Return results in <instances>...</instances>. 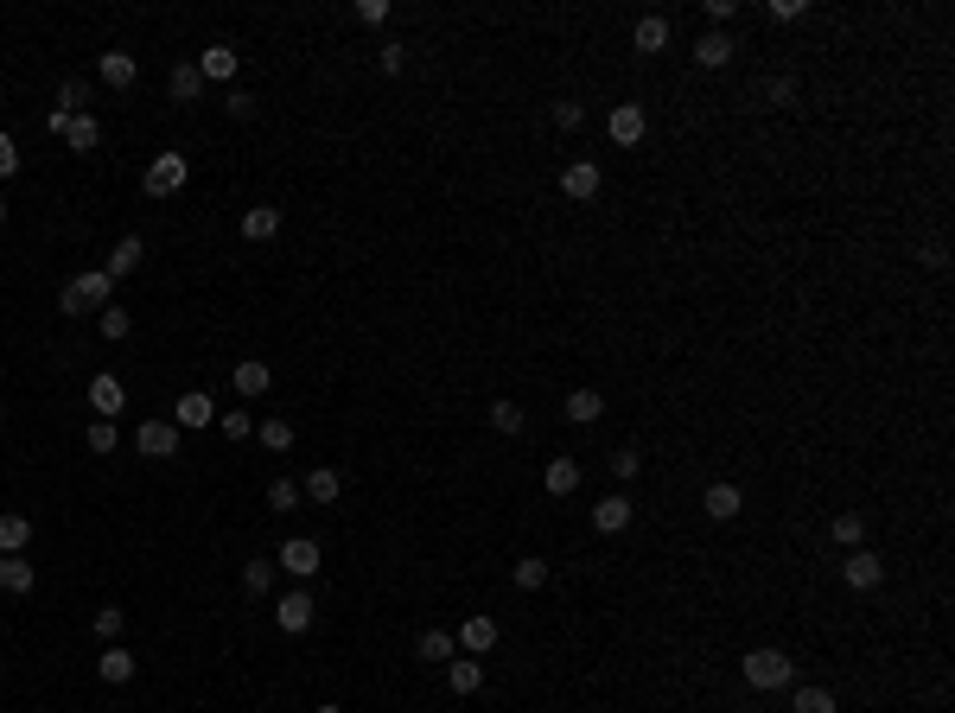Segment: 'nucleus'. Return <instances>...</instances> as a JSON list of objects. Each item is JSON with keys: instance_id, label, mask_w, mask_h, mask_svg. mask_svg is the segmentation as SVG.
Here are the masks:
<instances>
[{"instance_id": "nucleus-35", "label": "nucleus", "mask_w": 955, "mask_h": 713, "mask_svg": "<svg viewBox=\"0 0 955 713\" xmlns=\"http://www.w3.org/2000/svg\"><path fill=\"white\" fill-rule=\"evenodd\" d=\"M102 338H109V344H128V338H134L128 306H102Z\"/></svg>"}, {"instance_id": "nucleus-15", "label": "nucleus", "mask_w": 955, "mask_h": 713, "mask_svg": "<svg viewBox=\"0 0 955 713\" xmlns=\"http://www.w3.org/2000/svg\"><path fill=\"white\" fill-rule=\"evenodd\" d=\"M121 402H128V389H121V376H90V408H96V421H109V414H121Z\"/></svg>"}, {"instance_id": "nucleus-14", "label": "nucleus", "mask_w": 955, "mask_h": 713, "mask_svg": "<svg viewBox=\"0 0 955 713\" xmlns=\"http://www.w3.org/2000/svg\"><path fill=\"white\" fill-rule=\"evenodd\" d=\"M701 510H707V516H714V523H733V516L745 510V497H739V484H726V478H720V484H707V491H701Z\"/></svg>"}, {"instance_id": "nucleus-33", "label": "nucleus", "mask_w": 955, "mask_h": 713, "mask_svg": "<svg viewBox=\"0 0 955 713\" xmlns=\"http://www.w3.org/2000/svg\"><path fill=\"white\" fill-rule=\"evenodd\" d=\"M516 586H523V593H542V586H548V561H542V554H523V561H516Z\"/></svg>"}, {"instance_id": "nucleus-5", "label": "nucleus", "mask_w": 955, "mask_h": 713, "mask_svg": "<svg viewBox=\"0 0 955 713\" xmlns=\"http://www.w3.org/2000/svg\"><path fill=\"white\" fill-rule=\"evenodd\" d=\"M605 128H612V141L618 147H637L650 134V115L637 109V102H612V115H605Z\"/></svg>"}, {"instance_id": "nucleus-2", "label": "nucleus", "mask_w": 955, "mask_h": 713, "mask_svg": "<svg viewBox=\"0 0 955 713\" xmlns=\"http://www.w3.org/2000/svg\"><path fill=\"white\" fill-rule=\"evenodd\" d=\"M739 675H745V688H758V694H771V688H790L796 682V663L784 650H752L739 663Z\"/></svg>"}, {"instance_id": "nucleus-21", "label": "nucleus", "mask_w": 955, "mask_h": 713, "mask_svg": "<svg viewBox=\"0 0 955 713\" xmlns=\"http://www.w3.org/2000/svg\"><path fill=\"white\" fill-rule=\"evenodd\" d=\"M733 39H726V32H701V39H694V64H701V71H720V64H733Z\"/></svg>"}, {"instance_id": "nucleus-18", "label": "nucleus", "mask_w": 955, "mask_h": 713, "mask_svg": "<svg viewBox=\"0 0 955 713\" xmlns=\"http://www.w3.org/2000/svg\"><path fill=\"white\" fill-rule=\"evenodd\" d=\"M281 236V211L274 204H249L242 211V242H274Z\"/></svg>"}, {"instance_id": "nucleus-51", "label": "nucleus", "mask_w": 955, "mask_h": 713, "mask_svg": "<svg viewBox=\"0 0 955 713\" xmlns=\"http://www.w3.org/2000/svg\"><path fill=\"white\" fill-rule=\"evenodd\" d=\"M357 20L363 26H382V20H389V0H357Z\"/></svg>"}, {"instance_id": "nucleus-19", "label": "nucleus", "mask_w": 955, "mask_h": 713, "mask_svg": "<svg viewBox=\"0 0 955 713\" xmlns=\"http://www.w3.org/2000/svg\"><path fill=\"white\" fill-rule=\"evenodd\" d=\"M198 71H204V83H230V77L242 71V51H236V45H211V51L198 58Z\"/></svg>"}, {"instance_id": "nucleus-47", "label": "nucleus", "mask_w": 955, "mask_h": 713, "mask_svg": "<svg viewBox=\"0 0 955 713\" xmlns=\"http://www.w3.org/2000/svg\"><path fill=\"white\" fill-rule=\"evenodd\" d=\"M580 121H586V109H580V102H554V128H561V134H573Z\"/></svg>"}, {"instance_id": "nucleus-7", "label": "nucleus", "mask_w": 955, "mask_h": 713, "mask_svg": "<svg viewBox=\"0 0 955 713\" xmlns=\"http://www.w3.org/2000/svg\"><path fill=\"white\" fill-rule=\"evenodd\" d=\"M281 567L293 573V580H312V573L325 567V554H319L312 535H293V542H281Z\"/></svg>"}, {"instance_id": "nucleus-12", "label": "nucleus", "mask_w": 955, "mask_h": 713, "mask_svg": "<svg viewBox=\"0 0 955 713\" xmlns=\"http://www.w3.org/2000/svg\"><path fill=\"white\" fill-rule=\"evenodd\" d=\"M96 77L109 83V90H134L141 64H134V51H102V58H96Z\"/></svg>"}, {"instance_id": "nucleus-54", "label": "nucleus", "mask_w": 955, "mask_h": 713, "mask_svg": "<svg viewBox=\"0 0 955 713\" xmlns=\"http://www.w3.org/2000/svg\"><path fill=\"white\" fill-rule=\"evenodd\" d=\"M319 713H344V707H319Z\"/></svg>"}, {"instance_id": "nucleus-17", "label": "nucleus", "mask_w": 955, "mask_h": 713, "mask_svg": "<svg viewBox=\"0 0 955 713\" xmlns=\"http://www.w3.org/2000/svg\"><path fill=\"white\" fill-rule=\"evenodd\" d=\"M134 669H141V663H134V650H121V643H102V663H96V675H102L109 688L134 682Z\"/></svg>"}, {"instance_id": "nucleus-26", "label": "nucleus", "mask_w": 955, "mask_h": 713, "mask_svg": "<svg viewBox=\"0 0 955 713\" xmlns=\"http://www.w3.org/2000/svg\"><path fill=\"white\" fill-rule=\"evenodd\" d=\"M414 656H421V663H453L459 643H453V631H421L414 637Z\"/></svg>"}, {"instance_id": "nucleus-44", "label": "nucleus", "mask_w": 955, "mask_h": 713, "mask_svg": "<svg viewBox=\"0 0 955 713\" xmlns=\"http://www.w3.org/2000/svg\"><path fill=\"white\" fill-rule=\"evenodd\" d=\"M90 631H96L102 643H115V637H121V605H102V612L90 618Z\"/></svg>"}, {"instance_id": "nucleus-4", "label": "nucleus", "mask_w": 955, "mask_h": 713, "mask_svg": "<svg viewBox=\"0 0 955 713\" xmlns=\"http://www.w3.org/2000/svg\"><path fill=\"white\" fill-rule=\"evenodd\" d=\"M631 516H637V503L624 497V491H605V497L593 503V529H599V535H624V529H631Z\"/></svg>"}, {"instance_id": "nucleus-37", "label": "nucleus", "mask_w": 955, "mask_h": 713, "mask_svg": "<svg viewBox=\"0 0 955 713\" xmlns=\"http://www.w3.org/2000/svg\"><path fill=\"white\" fill-rule=\"evenodd\" d=\"M790 713H835V694H828V688H796Z\"/></svg>"}, {"instance_id": "nucleus-10", "label": "nucleus", "mask_w": 955, "mask_h": 713, "mask_svg": "<svg viewBox=\"0 0 955 713\" xmlns=\"http://www.w3.org/2000/svg\"><path fill=\"white\" fill-rule=\"evenodd\" d=\"M841 580L854 586V593H873V586L885 580V561L873 548H854V554H847V567H841Z\"/></svg>"}, {"instance_id": "nucleus-9", "label": "nucleus", "mask_w": 955, "mask_h": 713, "mask_svg": "<svg viewBox=\"0 0 955 713\" xmlns=\"http://www.w3.org/2000/svg\"><path fill=\"white\" fill-rule=\"evenodd\" d=\"M211 421H217V402L204 389H185L179 402H172V427H179V433L185 427H211Z\"/></svg>"}, {"instance_id": "nucleus-13", "label": "nucleus", "mask_w": 955, "mask_h": 713, "mask_svg": "<svg viewBox=\"0 0 955 713\" xmlns=\"http://www.w3.org/2000/svg\"><path fill=\"white\" fill-rule=\"evenodd\" d=\"M134 446H141L147 459H172V452H179V427H172V421H141Z\"/></svg>"}, {"instance_id": "nucleus-55", "label": "nucleus", "mask_w": 955, "mask_h": 713, "mask_svg": "<svg viewBox=\"0 0 955 713\" xmlns=\"http://www.w3.org/2000/svg\"><path fill=\"white\" fill-rule=\"evenodd\" d=\"M0 427H7V408H0Z\"/></svg>"}, {"instance_id": "nucleus-27", "label": "nucleus", "mask_w": 955, "mask_h": 713, "mask_svg": "<svg viewBox=\"0 0 955 713\" xmlns=\"http://www.w3.org/2000/svg\"><path fill=\"white\" fill-rule=\"evenodd\" d=\"M446 688H453V694H478V688H484V663L453 656V663H446Z\"/></svg>"}, {"instance_id": "nucleus-53", "label": "nucleus", "mask_w": 955, "mask_h": 713, "mask_svg": "<svg viewBox=\"0 0 955 713\" xmlns=\"http://www.w3.org/2000/svg\"><path fill=\"white\" fill-rule=\"evenodd\" d=\"M0 223H7V198H0Z\"/></svg>"}, {"instance_id": "nucleus-11", "label": "nucleus", "mask_w": 955, "mask_h": 713, "mask_svg": "<svg viewBox=\"0 0 955 713\" xmlns=\"http://www.w3.org/2000/svg\"><path fill=\"white\" fill-rule=\"evenodd\" d=\"M312 618H319V605H312V593H287L281 605H274V624H281L287 637H300V631H312Z\"/></svg>"}, {"instance_id": "nucleus-32", "label": "nucleus", "mask_w": 955, "mask_h": 713, "mask_svg": "<svg viewBox=\"0 0 955 713\" xmlns=\"http://www.w3.org/2000/svg\"><path fill=\"white\" fill-rule=\"evenodd\" d=\"M835 542H841V548H866V516H860V510H841V516H835Z\"/></svg>"}, {"instance_id": "nucleus-39", "label": "nucleus", "mask_w": 955, "mask_h": 713, "mask_svg": "<svg viewBox=\"0 0 955 713\" xmlns=\"http://www.w3.org/2000/svg\"><path fill=\"white\" fill-rule=\"evenodd\" d=\"M242 586H249L255 599L274 593V561H249V567H242Z\"/></svg>"}, {"instance_id": "nucleus-30", "label": "nucleus", "mask_w": 955, "mask_h": 713, "mask_svg": "<svg viewBox=\"0 0 955 713\" xmlns=\"http://www.w3.org/2000/svg\"><path fill=\"white\" fill-rule=\"evenodd\" d=\"M26 542H32V523L20 510H0V554H20Z\"/></svg>"}, {"instance_id": "nucleus-48", "label": "nucleus", "mask_w": 955, "mask_h": 713, "mask_svg": "<svg viewBox=\"0 0 955 713\" xmlns=\"http://www.w3.org/2000/svg\"><path fill=\"white\" fill-rule=\"evenodd\" d=\"M13 172H20V147H13V134L0 128V179H13Z\"/></svg>"}, {"instance_id": "nucleus-45", "label": "nucleus", "mask_w": 955, "mask_h": 713, "mask_svg": "<svg viewBox=\"0 0 955 713\" xmlns=\"http://www.w3.org/2000/svg\"><path fill=\"white\" fill-rule=\"evenodd\" d=\"M637 472H644V452H637V446L612 452V478H637Z\"/></svg>"}, {"instance_id": "nucleus-38", "label": "nucleus", "mask_w": 955, "mask_h": 713, "mask_svg": "<svg viewBox=\"0 0 955 713\" xmlns=\"http://www.w3.org/2000/svg\"><path fill=\"white\" fill-rule=\"evenodd\" d=\"M217 427H223V440H249V433H255V414H249V408H230V414H217Z\"/></svg>"}, {"instance_id": "nucleus-52", "label": "nucleus", "mask_w": 955, "mask_h": 713, "mask_svg": "<svg viewBox=\"0 0 955 713\" xmlns=\"http://www.w3.org/2000/svg\"><path fill=\"white\" fill-rule=\"evenodd\" d=\"M771 20H784V26L803 20V0H771Z\"/></svg>"}, {"instance_id": "nucleus-50", "label": "nucleus", "mask_w": 955, "mask_h": 713, "mask_svg": "<svg viewBox=\"0 0 955 713\" xmlns=\"http://www.w3.org/2000/svg\"><path fill=\"white\" fill-rule=\"evenodd\" d=\"M223 109H230L236 121H249V115H255V96H249V90H230V96H223Z\"/></svg>"}, {"instance_id": "nucleus-20", "label": "nucleus", "mask_w": 955, "mask_h": 713, "mask_svg": "<svg viewBox=\"0 0 955 713\" xmlns=\"http://www.w3.org/2000/svg\"><path fill=\"white\" fill-rule=\"evenodd\" d=\"M561 414H567L573 427H593L599 414H605V395H599V389H567V402H561Z\"/></svg>"}, {"instance_id": "nucleus-36", "label": "nucleus", "mask_w": 955, "mask_h": 713, "mask_svg": "<svg viewBox=\"0 0 955 713\" xmlns=\"http://www.w3.org/2000/svg\"><path fill=\"white\" fill-rule=\"evenodd\" d=\"M83 102H90V83H83V77H64V83H58V109H64V115H83Z\"/></svg>"}, {"instance_id": "nucleus-8", "label": "nucleus", "mask_w": 955, "mask_h": 713, "mask_svg": "<svg viewBox=\"0 0 955 713\" xmlns=\"http://www.w3.org/2000/svg\"><path fill=\"white\" fill-rule=\"evenodd\" d=\"M453 643H459L465 656H491V650H497V618H491V612H472V618L459 624Z\"/></svg>"}, {"instance_id": "nucleus-22", "label": "nucleus", "mask_w": 955, "mask_h": 713, "mask_svg": "<svg viewBox=\"0 0 955 713\" xmlns=\"http://www.w3.org/2000/svg\"><path fill=\"white\" fill-rule=\"evenodd\" d=\"M39 586V573H32V561H20V554H0V593H32Z\"/></svg>"}, {"instance_id": "nucleus-16", "label": "nucleus", "mask_w": 955, "mask_h": 713, "mask_svg": "<svg viewBox=\"0 0 955 713\" xmlns=\"http://www.w3.org/2000/svg\"><path fill=\"white\" fill-rule=\"evenodd\" d=\"M230 382H236V395H242V402H255V395H268V382H274V370H268L262 357H242Z\"/></svg>"}, {"instance_id": "nucleus-29", "label": "nucleus", "mask_w": 955, "mask_h": 713, "mask_svg": "<svg viewBox=\"0 0 955 713\" xmlns=\"http://www.w3.org/2000/svg\"><path fill=\"white\" fill-rule=\"evenodd\" d=\"M141 262H147V242H141V236H121V242H115V255H109V274L121 281V274H134Z\"/></svg>"}, {"instance_id": "nucleus-46", "label": "nucleus", "mask_w": 955, "mask_h": 713, "mask_svg": "<svg viewBox=\"0 0 955 713\" xmlns=\"http://www.w3.org/2000/svg\"><path fill=\"white\" fill-rule=\"evenodd\" d=\"M701 13H707V32H714V26H726L739 13V0H701Z\"/></svg>"}, {"instance_id": "nucleus-24", "label": "nucleus", "mask_w": 955, "mask_h": 713, "mask_svg": "<svg viewBox=\"0 0 955 713\" xmlns=\"http://www.w3.org/2000/svg\"><path fill=\"white\" fill-rule=\"evenodd\" d=\"M338 491H344V478L332 472V465H312L306 484H300V497H312V503H338Z\"/></svg>"}, {"instance_id": "nucleus-49", "label": "nucleus", "mask_w": 955, "mask_h": 713, "mask_svg": "<svg viewBox=\"0 0 955 713\" xmlns=\"http://www.w3.org/2000/svg\"><path fill=\"white\" fill-rule=\"evenodd\" d=\"M764 96H771L777 109H784V102H796V77H771V83H764Z\"/></svg>"}, {"instance_id": "nucleus-34", "label": "nucleus", "mask_w": 955, "mask_h": 713, "mask_svg": "<svg viewBox=\"0 0 955 713\" xmlns=\"http://www.w3.org/2000/svg\"><path fill=\"white\" fill-rule=\"evenodd\" d=\"M255 440H262L268 452H293V421H281V414H274V421L255 427Z\"/></svg>"}, {"instance_id": "nucleus-23", "label": "nucleus", "mask_w": 955, "mask_h": 713, "mask_svg": "<svg viewBox=\"0 0 955 713\" xmlns=\"http://www.w3.org/2000/svg\"><path fill=\"white\" fill-rule=\"evenodd\" d=\"M631 45L644 51V58L669 51V20H663V13H644V20H637V32H631Z\"/></svg>"}, {"instance_id": "nucleus-43", "label": "nucleus", "mask_w": 955, "mask_h": 713, "mask_svg": "<svg viewBox=\"0 0 955 713\" xmlns=\"http://www.w3.org/2000/svg\"><path fill=\"white\" fill-rule=\"evenodd\" d=\"M491 427L497 433H523V408H516V402H491Z\"/></svg>"}, {"instance_id": "nucleus-41", "label": "nucleus", "mask_w": 955, "mask_h": 713, "mask_svg": "<svg viewBox=\"0 0 955 713\" xmlns=\"http://www.w3.org/2000/svg\"><path fill=\"white\" fill-rule=\"evenodd\" d=\"M376 64H382V77H402L408 71V45H395V39L376 45Z\"/></svg>"}, {"instance_id": "nucleus-6", "label": "nucleus", "mask_w": 955, "mask_h": 713, "mask_svg": "<svg viewBox=\"0 0 955 713\" xmlns=\"http://www.w3.org/2000/svg\"><path fill=\"white\" fill-rule=\"evenodd\" d=\"M599 185H605V172L593 166V160H573V166H561V191L573 204H593L599 198Z\"/></svg>"}, {"instance_id": "nucleus-31", "label": "nucleus", "mask_w": 955, "mask_h": 713, "mask_svg": "<svg viewBox=\"0 0 955 713\" xmlns=\"http://www.w3.org/2000/svg\"><path fill=\"white\" fill-rule=\"evenodd\" d=\"M64 141H71V153H90L102 141V121L96 115H71V128H64Z\"/></svg>"}, {"instance_id": "nucleus-28", "label": "nucleus", "mask_w": 955, "mask_h": 713, "mask_svg": "<svg viewBox=\"0 0 955 713\" xmlns=\"http://www.w3.org/2000/svg\"><path fill=\"white\" fill-rule=\"evenodd\" d=\"M166 90H172V102H198L204 96V71H198V64H172Z\"/></svg>"}, {"instance_id": "nucleus-42", "label": "nucleus", "mask_w": 955, "mask_h": 713, "mask_svg": "<svg viewBox=\"0 0 955 713\" xmlns=\"http://www.w3.org/2000/svg\"><path fill=\"white\" fill-rule=\"evenodd\" d=\"M268 510H300V484H293V478H274V484H268Z\"/></svg>"}, {"instance_id": "nucleus-40", "label": "nucleus", "mask_w": 955, "mask_h": 713, "mask_svg": "<svg viewBox=\"0 0 955 713\" xmlns=\"http://www.w3.org/2000/svg\"><path fill=\"white\" fill-rule=\"evenodd\" d=\"M83 440H90V452H102V459H109V452L121 446V433H115V421H90V433H83Z\"/></svg>"}, {"instance_id": "nucleus-25", "label": "nucleus", "mask_w": 955, "mask_h": 713, "mask_svg": "<svg viewBox=\"0 0 955 713\" xmlns=\"http://www.w3.org/2000/svg\"><path fill=\"white\" fill-rule=\"evenodd\" d=\"M542 484H548V497H573L580 491V459H548Z\"/></svg>"}, {"instance_id": "nucleus-3", "label": "nucleus", "mask_w": 955, "mask_h": 713, "mask_svg": "<svg viewBox=\"0 0 955 713\" xmlns=\"http://www.w3.org/2000/svg\"><path fill=\"white\" fill-rule=\"evenodd\" d=\"M185 179H191L185 153H153V166H147V198H172V191H185Z\"/></svg>"}, {"instance_id": "nucleus-1", "label": "nucleus", "mask_w": 955, "mask_h": 713, "mask_svg": "<svg viewBox=\"0 0 955 713\" xmlns=\"http://www.w3.org/2000/svg\"><path fill=\"white\" fill-rule=\"evenodd\" d=\"M90 306L96 312L115 306V274L109 268H83L77 281H64V293H58V312H71V319H77V312H90Z\"/></svg>"}]
</instances>
